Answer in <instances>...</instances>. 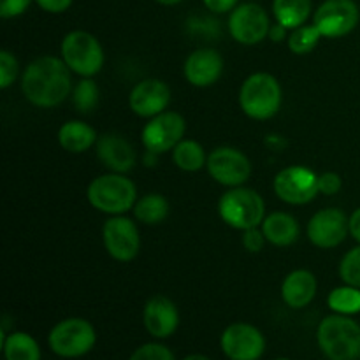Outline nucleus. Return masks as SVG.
<instances>
[{
    "instance_id": "nucleus-1",
    "label": "nucleus",
    "mask_w": 360,
    "mask_h": 360,
    "mask_svg": "<svg viewBox=\"0 0 360 360\" xmlns=\"http://www.w3.org/2000/svg\"><path fill=\"white\" fill-rule=\"evenodd\" d=\"M70 72L72 70L58 56H39L21 74V91L35 108H56L72 94Z\"/></svg>"
},
{
    "instance_id": "nucleus-2",
    "label": "nucleus",
    "mask_w": 360,
    "mask_h": 360,
    "mask_svg": "<svg viewBox=\"0 0 360 360\" xmlns=\"http://www.w3.org/2000/svg\"><path fill=\"white\" fill-rule=\"evenodd\" d=\"M281 102L283 91L280 81L269 72L250 74L239 88V105L255 122L274 118L281 109Z\"/></svg>"
},
{
    "instance_id": "nucleus-3",
    "label": "nucleus",
    "mask_w": 360,
    "mask_h": 360,
    "mask_svg": "<svg viewBox=\"0 0 360 360\" xmlns=\"http://www.w3.org/2000/svg\"><path fill=\"white\" fill-rule=\"evenodd\" d=\"M316 341L329 360L360 359V326L352 316H326L316 329Z\"/></svg>"
},
{
    "instance_id": "nucleus-4",
    "label": "nucleus",
    "mask_w": 360,
    "mask_h": 360,
    "mask_svg": "<svg viewBox=\"0 0 360 360\" xmlns=\"http://www.w3.org/2000/svg\"><path fill=\"white\" fill-rule=\"evenodd\" d=\"M91 207L105 214H125L137 202V188L132 179L120 172H108L91 179L86 190Z\"/></svg>"
},
{
    "instance_id": "nucleus-5",
    "label": "nucleus",
    "mask_w": 360,
    "mask_h": 360,
    "mask_svg": "<svg viewBox=\"0 0 360 360\" xmlns=\"http://www.w3.org/2000/svg\"><path fill=\"white\" fill-rule=\"evenodd\" d=\"M218 213L229 227L243 232L262 225L266 218V202L257 190L236 186L220 197Z\"/></svg>"
},
{
    "instance_id": "nucleus-6",
    "label": "nucleus",
    "mask_w": 360,
    "mask_h": 360,
    "mask_svg": "<svg viewBox=\"0 0 360 360\" xmlns=\"http://www.w3.org/2000/svg\"><path fill=\"white\" fill-rule=\"evenodd\" d=\"M62 60L74 74L81 77H94L104 65V49L94 34L72 30L62 41Z\"/></svg>"
},
{
    "instance_id": "nucleus-7",
    "label": "nucleus",
    "mask_w": 360,
    "mask_h": 360,
    "mask_svg": "<svg viewBox=\"0 0 360 360\" xmlns=\"http://www.w3.org/2000/svg\"><path fill=\"white\" fill-rule=\"evenodd\" d=\"M97 334L84 319H65L56 323L48 336L53 354L63 359H77L95 347Z\"/></svg>"
},
{
    "instance_id": "nucleus-8",
    "label": "nucleus",
    "mask_w": 360,
    "mask_h": 360,
    "mask_svg": "<svg viewBox=\"0 0 360 360\" xmlns=\"http://www.w3.org/2000/svg\"><path fill=\"white\" fill-rule=\"evenodd\" d=\"M274 193L283 202L304 206L319 195V174L306 165H288L281 169L273 181Z\"/></svg>"
},
{
    "instance_id": "nucleus-9",
    "label": "nucleus",
    "mask_w": 360,
    "mask_h": 360,
    "mask_svg": "<svg viewBox=\"0 0 360 360\" xmlns=\"http://www.w3.org/2000/svg\"><path fill=\"white\" fill-rule=\"evenodd\" d=\"M102 241L108 255L116 262H132L141 252L139 227L123 214H116L104 221Z\"/></svg>"
},
{
    "instance_id": "nucleus-10",
    "label": "nucleus",
    "mask_w": 360,
    "mask_h": 360,
    "mask_svg": "<svg viewBox=\"0 0 360 360\" xmlns=\"http://www.w3.org/2000/svg\"><path fill=\"white\" fill-rule=\"evenodd\" d=\"M207 172L211 178L227 188L243 186L252 176V162L241 150L232 146L214 148L207 155Z\"/></svg>"
},
{
    "instance_id": "nucleus-11",
    "label": "nucleus",
    "mask_w": 360,
    "mask_h": 360,
    "mask_svg": "<svg viewBox=\"0 0 360 360\" xmlns=\"http://www.w3.org/2000/svg\"><path fill=\"white\" fill-rule=\"evenodd\" d=\"M185 132V118L176 111H164L148 120L141 132V141L146 151L162 155L174 150L176 144L183 141Z\"/></svg>"
},
{
    "instance_id": "nucleus-12",
    "label": "nucleus",
    "mask_w": 360,
    "mask_h": 360,
    "mask_svg": "<svg viewBox=\"0 0 360 360\" xmlns=\"http://www.w3.org/2000/svg\"><path fill=\"white\" fill-rule=\"evenodd\" d=\"M359 6L354 0H326L313 14V25L326 39H340L357 28Z\"/></svg>"
},
{
    "instance_id": "nucleus-13",
    "label": "nucleus",
    "mask_w": 360,
    "mask_h": 360,
    "mask_svg": "<svg viewBox=\"0 0 360 360\" xmlns=\"http://www.w3.org/2000/svg\"><path fill=\"white\" fill-rule=\"evenodd\" d=\"M269 28L271 21L267 11L259 4H239L229 16V34L239 44H259L264 39H267Z\"/></svg>"
},
{
    "instance_id": "nucleus-14",
    "label": "nucleus",
    "mask_w": 360,
    "mask_h": 360,
    "mask_svg": "<svg viewBox=\"0 0 360 360\" xmlns=\"http://www.w3.org/2000/svg\"><path fill=\"white\" fill-rule=\"evenodd\" d=\"M220 347L231 360H259L266 352V338L252 323L238 322L224 330Z\"/></svg>"
},
{
    "instance_id": "nucleus-15",
    "label": "nucleus",
    "mask_w": 360,
    "mask_h": 360,
    "mask_svg": "<svg viewBox=\"0 0 360 360\" xmlns=\"http://www.w3.org/2000/svg\"><path fill=\"white\" fill-rule=\"evenodd\" d=\"M306 232H308V239L311 241V245H315L316 248L333 250L340 246L350 234L348 217L343 210L326 207L313 214Z\"/></svg>"
},
{
    "instance_id": "nucleus-16",
    "label": "nucleus",
    "mask_w": 360,
    "mask_h": 360,
    "mask_svg": "<svg viewBox=\"0 0 360 360\" xmlns=\"http://www.w3.org/2000/svg\"><path fill=\"white\" fill-rule=\"evenodd\" d=\"M171 104V88L167 83L155 77L139 81L129 95V105L139 118H153L167 111Z\"/></svg>"
},
{
    "instance_id": "nucleus-17",
    "label": "nucleus",
    "mask_w": 360,
    "mask_h": 360,
    "mask_svg": "<svg viewBox=\"0 0 360 360\" xmlns=\"http://www.w3.org/2000/svg\"><path fill=\"white\" fill-rule=\"evenodd\" d=\"M225 69L224 58L217 49L202 48L190 53L183 65L186 81L195 88H207L217 83Z\"/></svg>"
},
{
    "instance_id": "nucleus-18",
    "label": "nucleus",
    "mask_w": 360,
    "mask_h": 360,
    "mask_svg": "<svg viewBox=\"0 0 360 360\" xmlns=\"http://www.w3.org/2000/svg\"><path fill=\"white\" fill-rule=\"evenodd\" d=\"M95 153L109 172L125 174V172L132 171L137 162V153L134 146L120 134L109 132L98 136Z\"/></svg>"
},
{
    "instance_id": "nucleus-19",
    "label": "nucleus",
    "mask_w": 360,
    "mask_h": 360,
    "mask_svg": "<svg viewBox=\"0 0 360 360\" xmlns=\"http://www.w3.org/2000/svg\"><path fill=\"white\" fill-rule=\"evenodd\" d=\"M143 322L148 333L158 340L172 336L179 326V311L165 295H155L144 304Z\"/></svg>"
},
{
    "instance_id": "nucleus-20",
    "label": "nucleus",
    "mask_w": 360,
    "mask_h": 360,
    "mask_svg": "<svg viewBox=\"0 0 360 360\" xmlns=\"http://www.w3.org/2000/svg\"><path fill=\"white\" fill-rule=\"evenodd\" d=\"M316 278L308 269H295L287 274V278L281 283V299L285 304L292 309H302L315 299Z\"/></svg>"
},
{
    "instance_id": "nucleus-21",
    "label": "nucleus",
    "mask_w": 360,
    "mask_h": 360,
    "mask_svg": "<svg viewBox=\"0 0 360 360\" xmlns=\"http://www.w3.org/2000/svg\"><path fill=\"white\" fill-rule=\"evenodd\" d=\"M260 229H262L267 243L280 246V248L294 245L299 239V232H301L297 218L292 217L290 213H285V211H274V213L267 214Z\"/></svg>"
},
{
    "instance_id": "nucleus-22",
    "label": "nucleus",
    "mask_w": 360,
    "mask_h": 360,
    "mask_svg": "<svg viewBox=\"0 0 360 360\" xmlns=\"http://www.w3.org/2000/svg\"><path fill=\"white\" fill-rule=\"evenodd\" d=\"M97 132L94 127L81 120H70L58 129V143L65 151L79 155L97 144Z\"/></svg>"
},
{
    "instance_id": "nucleus-23",
    "label": "nucleus",
    "mask_w": 360,
    "mask_h": 360,
    "mask_svg": "<svg viewBox=\"0 0 360 360\" xmlns=\"http://www.w3.org/2000/svg\"><path fill=\"white\" fill-rule=\"evenodd\" d=\"M169 200L162 193L151 192L139 197L134 206V217L144 225H158L169 217Z\"/></svg>"
},
{
    "instance_id": "nucleus-24",
    "label": "nucleus",
    "mask_w": 360,
    "mask_h": 360,
    "mask_svg": "<svg viewBox=\"0 0 360 360\" xmlns=\"http://www.w3.org/2000/svg\"><path fill=\"white\" fill-rule=\"evenodd\" d=\"M273 13L278 23L294 30L309 20L311 0H273Z\"/></svg>"
},
{
    "instance_id": "nucleus-25",
    "label": "nucleus",
    "mask_w": 360,
    "mask_h": 360,
    "mask_svg": "<svg viewBox=\"0 0 360 360\" xmlns=\"http://www.w3.org/2000/svg\"><path fill=\"white\" fill-rule=\"evenodd\" d=\"M172 162L185 172H197L207 164V155L202 144L193 139H183L172 150Z\"/></svg>"
},
{
    "instance_id": "nucleus-26",
    "label": "nucleus",
    "mask_w": 360,
    "mask_h": 360,
    "mask_svg": "<svg viewBox=\"0 0 360 360\" xmlns=\"http://www.w3.org/2000/svg\"><path fill=\"white\" fill-rule=\"evenodd\" d=\"M6 360H41L37 341L27 333H13L2 343Z\"/></svg>"
},
{
    "instance_id": "nucleus-27",
    "label": "nucleus",
    "mask_w": 360,
    "mask_h": 360,
    "mask_svg": "<svg viewBox=\"0 0 360 360\" xmlns=\"http://www.w3.org/2000/svg\"><path fill=\"white\" fill-rule=\"evenodd\" d=\"M327 304L330 311L338 315H357L360 313V288L343 283V287H338L330 292Z\"/></svg>"
},
{
    "instance_id": "nucleus-28",
    "label": "nucleus",
    "mask_w": 360,
    "mask_h": 360,
    "mask_svg": "<svg viewBox=\"0 0 360 360\" xmlns=\"http://www.w3.org/2000/svg\"><path fill=\"white\" fill-rule=\"evenodd\" d=\"M322 32L315 27V25H301V27L290 30V35L287 39L288 49L294 55H308L313 49L319 46L320 39H322Z\"/></svg>"
},
{
    "instance_id": "nucleus-29",
    "label": "nucleus",
    "mask_w": 360,
    "mask_h": 360,
    "mask_svg": "<svg viewBox=\"0 0 360 360\" xmlns=\"http://www.w3.org/2000/svg\"><path fill=\"white\" fill-rule=\"evenodd\" d=\"M72 104L79 112L94 111L98 102V84L94 77H83L76 86L72 88Z\"/></svg>"
},
{
    "instance_id": "nucleus-30",
    "label": "nucleus",
    "mask_w": 360,
    "mask_h": 360,
    "mask_svg": "<svg viewBox=\"0 0 360 360\" xmlns=\"http://www.w3.org/2000/svg\"><path fill=\"white\" fill-rule=\"evenodd\" d=\"M340 278L345 285L360 288V245L345 253L341 259Z\"/></svg>"
},
{
    "instance_id": "nucleus-31",
    "label": "nucleus",
    "mask_w": 360,
    "mask_h": 360,
    "mask_svg": "<svg viewBox=\"0 0 360 360\" xmlns=\"http://www.w3.org/2000/svg\"><path fill=\"white\" fill-rule=\"evenodd\" d=\"M18 72H20V65H18L16 56L7 49H2L0 51V88L7 90L16 81Z\"/></svg>"
},
{
    "instance_id": "nucleus-32",
    "label": "nucleus",
    "mask_w": 360,
    "mask_h": 360,
    "mask_svg": "<svg viewBox=\"0 0 360 360\" xmlns=\"http://www.w3.org/2000/svg\"><path fill=\"white\" fill-rule=\"evenodd\" d=\"M130 360H176L174 354L160 343H148L137 348Z\"/></svg>"
},
{
    "instance_id": "nucleus-33",
    "label": "nucleus",
    "mask_w": 360,
    "mask_h": 360,
    "mask_svg": "<svg viewBox=\"0 0 360 360\" xmlns=\"http://www.w3.org/2000/svg\"><path fill=\"white\" fill-rule=\"evenodd\" d=\"M241 241H243V246H245L246 252L259 253L264 250L267 239H266V236H264L262 229L253 227V229H248V231H243Z\"/></svg>"
},
{
    "instance_id": "nucleus-34",
    "label": "nucleus",
    "mask_w": 360,
    "mask_h": 360,
    "mask_svg": "<svg viewBox=\"0 0 360 360\" xmlns=\"http://www.w3.org/2000/svg\"><path fill=\"white\" fill-rule=\"evenodd\" d=\"M343 186V179L338 172L327 171L319 174V192L323 195H336Z\"/></svg>"
},
{
    "instance_id": "nucleus-35",
    "label": "nucleus",
    "mask_w": 360,
    "mask_h": 360,
    "mask_svg": "<svg viewBox=\"0 0 360 360\" xmlns=\"http://www.w3.org/2000/svg\"><path fill=\"white\" fill-rule=\"evenodd\" d=\"M32 0H0V16L4 20L18 18L28 9Z\"/></svg>"
},
{
    "instance_id": "nucleus-36",
    "label": "nucleus",
    "mask_w": 360,
    "mask_h": 360,
    "mask_svg": "<svg viewBox=\"0 0 360 360\" xmlns=\"http://www.w3.org/2000/svg\"><path fill=\"white\" fill-rule=\"evenodd\" d=\"M204 6L207 11L214 14H224V13H232V11L238 7L239 0H202Z\"/></svg>"
},
{
    "instance_id": "nucleus-37",
    "label": "nucleus",
    "mask_w": 360,
    "mask_h": 360,
    "mask_svg": "<svg viewBox=\"0 0 360 360\" xmlns=\"http://www.w3.org/2000/svg\"><path fill=\"white\" fill-rule=\"evenodd\" d=\"M37 6L41 7L42 11L46 13H51V14H60V13H65L70 6H72L74 0H35Z\"/></svg>"
},
{
    "instance_id": "nucleus-38",
    "label": "nucleus",
    "mask_w": 360,
    "mask_h": 360,
    "mask_svg": "<svg viewBox=\"0 0 360 360\" xmlns=\"http://www.w3.org/2000/svg\"><path fill=\"white\" fill-rule=\"evenodd\" d=\"M288 35H290V30L276 21L274 25H271L269 35H267V37H269L273 42H281V41H287Z\"/></svg>"
},
{
    "instance_id": "nucleus-39",
    "label": "nucleus",
    "mask_w": 360,
    "mask_h": 360,
    "mask_svg": "<svg viewBox=\"0 0 360 360\" xmlns=\"http://www.w3.org/2000/svg\"><path fill=\"white\" fill-rule=\"evenodd\" d=\"M348 229H350L352 238L360 245V207L348 217Z\"/></svg>"
},
{
    "instance_id": "nucleus-40",
    "label": "nucleus",
    "mask_w": 360,
    "mask_h": 360,
    "mask_svg": "<svg viewBox=\"0 0 360 360\" xmlns=\"http://www.w3.org/2000/svg\"><path fill=\"white\" fill-rule=\"evenodd\" d=\"M183 360H211V359L206 357V355H202V354H192V355H188V357H185Z\"/></svg>"
},
{
    "instance_id": "nucleus-41",
    "label": "nucleus",
    "mask_w": 360,
    "mask_h": 360,
    "mask_svg": "<svg viewBox=\"0 0 360 360\" xmlns=\"http://www.w3.org/2000/svg\"><path fill=\"white\" fill-rule=\"evenodd\" d=\"M155 2H158L160 6H178L183 0H155Z\"/></svg>"
},
{
    "instance_id": "nucleus-42",
    "label": "nucleus",
    "mask_w": 360,
    "mask_h": 360,
    "mask_svg": "<svg viewBox=\"0 0 360 360\" xmlns=\"http://www.w3.org/2000/svg\"><path fill=\"white\" fill-rule=\"evenodd\" d=\"M276 360H290V359H276Z\"/></svg>"
}]
</instances>
